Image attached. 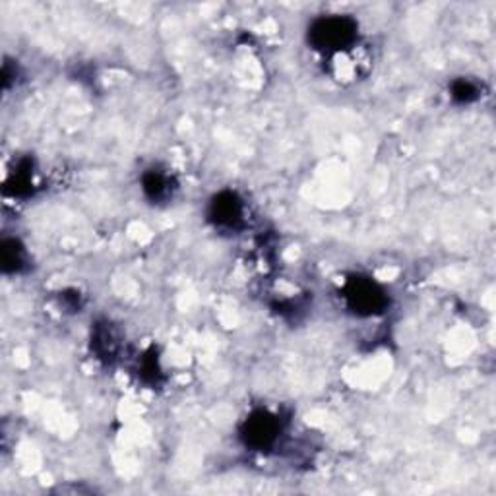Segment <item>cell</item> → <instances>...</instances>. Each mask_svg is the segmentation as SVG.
Here are the masks:
<instances>
[{"instance_id": "obj_6", "label": "cell", "mask_w": 496, "mask_h": 496, "mask_svg": "<svg viewBox=\"0 0 496 496\" xmlns=\"http://www.w3.org/2000/svg\"><path fill=\"white\" fill-rule=\"evenodd\" d=\"M26 262V252L20 246L18 241H4L3 243V266L6 272H20Z\"/></svg>"}, {"instance_id": "obj_4", "label": "cell", "mask_w": 496, "mask_h": 496, "mask_svg": "<svg viewBox=\"0 0 496 496\" xmlns=\"http://www.w3.org/2000/svg\"><path fill=\"white\" fill-rule=\"evenodd\" d=\"M243 216H244L243 202L233 193H221L211 202L210 218L218 227L236 229L243 223Z\"/></svg>"}, {"instance_id": "obj_1", "label": "cell", "mask_w": 496, "mask_h": 496, "mask_svg": "<svg viewBox=\"0 0 496 496\" xmlns=\"http://www.w3.org/2000/svg\"><path fill=\"white\" fill-rule=\"evenodd\" d=\"M357 26L345 16L320 18L309 29V39L320 51H340L355 41Z\"/></svg>"}, {"instance_id": "obj_5", "label": "cell", "mask_w": 496, "mask_h": 496, "mask_svg": "<svg viewBox=\"0 0 496 496\" xmlns=\"http://www.w3.org/2000/svg\"><path fill=\"white\" fill-rule=\"evenodd\" d=\"M142 188L145 196L153 202H160L165 200L167 196H171V183H169V177L160 171L145 173L142 178Z\"/></svg>"}, {"instance_id": "obj_7", "label": "cell", "mask_w": 496, "mask_h": 496, "mask_svg": "<svg viewBox=\"0 0 496 496\" xmlns=\"http://www.w3.org/2000/svg\"><path fill=\"white\" fill-rule=\"evenodd\" d=\"M452 97H454L456 101H459V103H469V101L477 99L479 94H477V87L473 86L471 82H467V80H458V82H454V86H452Z\"/></svg>"}, {"instance_id": "obj_2", "label": "cell", "mask_w": 496, "mask_h": 496, "mask_svg": "<svg viewBox=\"0 0 496 496\" xmlns=\"http://www.w3.org/2000/svg\"><path fill=\"white\" fill-rule=\"evenodd\" d=\"M345 299L353 312L367 314V317L380 312L386 307L384 291H382L375 281L365 277H355L349 281L345 289Z\"/></svg>"}, {"instance_id": "obj_3", "label": "cell", "mask_w": 496, "mask_h": 496, "mask_svg": "<svg viewBox=\"0 0 496 496\" xmlns=\"http://www.w3.org/2000/svg\"><path fill=\"white\" fill-rule=\"evenodd\" d=\"M279 423L274 415L268 411H258L246 419L243 428V438L246 446H252L256 450L269 448L277 441Z\"/></svg>"}]
</instances>
